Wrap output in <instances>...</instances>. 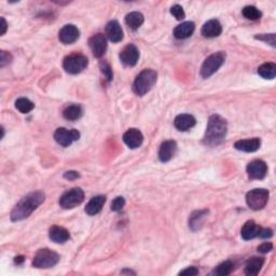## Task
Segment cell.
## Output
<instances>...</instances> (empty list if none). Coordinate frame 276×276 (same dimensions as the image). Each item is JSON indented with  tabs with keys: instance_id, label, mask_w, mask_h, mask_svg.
Wrapping results in <instances>:
<instances>
[{
	"instance_id": "obj_30",
	"label": "cell",
	"mask_w": 276,
	"mask_h": 276,
	"mask_svg": "<svg viewBox=\"0 0 276 276\" xmlns=\"http://www.w3.org/2000/svg\"><path fill=\"white\" fill-rule=\"evenodd\" d=\"M233 270H234V263L230 261V260H227V261L220 263L211 274L217 276H227L231 274Z\"/></svg>"
},
{
	"instance_id": "obj_28",
	"label": "cell",
	"mask_w": 276,
	"mask_h": 276,
	"mask_svg": "<svg viewBox=\"0 0 276 276\" xmlns=\"http://www.w3.org/2000/svg\"><path fill=\"white\" fill-rule=\"evenodd\" d=\"M258 75L263 79L272 80L276 76V65L274 63H264L258 68Z\"/></svg>"
},
{
	"instance_id": "obj_21",
	"label": "cell",
	"mask_w": 276,
	"mask_h": 276,
	"mask_svg": "<svg viewBox=\"0 0 276 276\" xmlns=\"http://www.w3.org/2000/svg\"><path fill=\"white\" fill-rule=\"evenodd\" d=\"M195 30V24L193 22H184L177 25L174 29V36L176 39H187L192 36Z\"/></svg>"
},
{
	"instance_id": "obj_36",
	"label": "cell",
	"mask_w": 276,
	"mask_h": 276,
	"mask_svg": "<svg viewBox=\"0 0 276 276\" xmlns=\"http://www.w3.org/2000/svg\"><path fill=\"white\" fill-rule=\"evenodd\" d=\"M254 38L258 40H261L264 42H268L272 46H275V34H264V35H259L256 36Z\"/></svg>"
},
{
	"instance_id": "obj_37",
	"label": "cell",
	"mask_w": 276,
	"mask_h": 276,
	"mask_svg": "<svg viewBox=\"0 0 276 276\" xmlns=\"http://www.w3.org/2000/svg\"><path fill=\"white\" fill-rule=\"evenodd\" d=\"M198 274H199V269L195 267H189L179 272V275H188V276H195Z\"/></svg>"
},
{
	"instance_id": "obj_11",
	"label": "cell",
	"mask_w": 276,
	"mask_h": 276,
	"mask_svg": "<svg viewBox=\"0 0 276 276\" xmlns=\"http://www.w3.org/2000/svg\"><path fill=\"white\" fill-rule=\"evenodd\" d=\"M247 175L251 179L261 180L268 174V165L262 160H253L247 165Z\"/></svg>"
},
{
	"instance_id": "obj_29",
	"label": "cell",
	"mask_w": 276,
	"mask_h": 276,
	"mask_svg": "<svg viewBox=\"0 0 276 276\" xmlns=\"http://www.w3.org/2000/svg\"><path fill=\"white\" fill-rule=\"evenodd\" d=\"M15 108H17L21 114H28L35 108V104L28 98L21 97L15 100Z\"/></svg>"
},
{
	"instance_id": "obj_15",
	"label": "cell",
	"mask_w": 276,
	"mask_h": 276,
	"mask_svg": "<svg viewBox=\"0 0 276 276\" xmlns=\"http://www.w3.org/2000/svg\"><path fill=\"white\" fill-rule=\"evenodd\" d=\"M177 152V144L174 140L164 141L159 150V159L163 163L171 161Z\"/></svg>"
},
{
	"instance_id": "obj_4",
	"label": "cell",
	"mask_w": 276,
	"mask_h": 276,
	"mask_svg": "<svg viewBox=\"0 0 276 276\" xmlns=\"http://www.w3.org/2000/svg\"><path fill=\"white\" fill-rule=\"evenodd\" d=\"M60 261V256L55 252L49 248L39 249L35 254L33 265L37 269H50L56 265Z\"/></svg>"
},
{
	"instance_id": "obj_39",
	"label": "cell",
	"mask_w": 276,
	"mask_h": 276,
	"mask_svg": "<svg viewBox=\"0 0 276 276\" xmlns=\"http://www.w3.org/2000/svg\"><path fill=\"white\" fill-rule=\"evenodd\" d=\"M273 249V244L272 243H263L258 247V252L261 253H267Z\"/></svg>"
},
{
	"instance_id": "obj_19",
	"label": "cell",
	"mask_w": 276,
	"mask_h": 276,
	"mask_svg": "<svg viewBox=\"0 0 276 276\" xmlns=\"http://www.w3.org/2000/svg\"><path fill=\"white\" fill-rule=\"evenodd\" d=\"M49 237L52 242L57 244H64L70 238V234H69V232L65 228L60 226H53L49 230Z\"/></svg>"
},
{
	"instance_id": "obj_14",
	"label": "cell",
	"mask_w": 276,
	"mask_h": 276,
	"mask_svg": "<svg viewBox=\"0 0 276 276\" xmlns=\"http://www.w3.org/2000/svg\"><path fill=\"white\" fill-rule=\"evenodd\" d=\"M123 141L131 149H137V148L141 146L142 141H144V135H142V133L139 130L130 129L124 133Z\"/></svg>"
},
{
	"instance_id": "obj_24",
	"label": "cell",
	"mask_w": 276,
	"mask_h": 276,
	"mask_svg": "<svg viewBox=\"0 0 276 276\" xmlns=\"http://www.w3.org/2000/svg\"><path fill=\"white\" fill-rule=\"evenodd\" d=\"M264 264V259L260 257H253L248 260L245 265V274L249 276L258 275Z\"/></svg>"
},
{
	"instance_id": "obj_12",
	"label": "cell",
	"mask_w": 276,
	"mask_h": 276,
	"mask_svg": "<svg viewBox=\"0 0 276 276\" xmlns=\"http://www.w3.org/2000/svg\"><path fill=\"white\" fill-rule=\"evenodd\" d=\"M89 46L95 57H102L107 50V39L105 35L96 34L89 39Z\"/></svg>"
},
{
	"instance_id": "obj_5",
	"label": "cell",
	"mask_w": 276,
	"mask_h": 276,
	"mask_svg": "<svg viewBox=\"0 0 276 276\" xmlns=\"http://www.w3.org/2000/svg\"><path fill=\"white\" fill-rule=\"evenodd\" d=\"M89 65V60L86 55L83 54H70L64 58L63 67L65 71L70 73V75H78L82 72Z\"/></svg>"
},
{
	"instance_id": "obj_8",
	"label": "cell",
	"mask_w": 276,
	"mask_h": 276,
	"mask_svg": "<svg viewBox=\"0 0 276 276\" xmlns=\"http://www.w3.org/2000/svg\"><path fill=\"white\" fill-rule=\"evenodd\" d=\"M84 200V192L80 188H73L64 193L60 199V205L64 209H72L80 205Z\"/></svg>"
},
{
	"instance_id": "obj_40",
	"label": "cell",
	"mask_w": 276,
	"mask_h": 276,
	"mask_svg": "<svg viewBox=\"0 0 276 276\" xmlns=\"http://www.w3.org/2000/svg\"><path fill=\"white\" fill-rule=\"evenodd\" d=\"M79 177H80V174L76 171H69L64 174V178L68 179V180H75V179H78Z\"/></svg>"
},
{
	"instance_id": "obj_32",
	"label": "cell",
	"mask_w": 276,
	"mask_h": 276,
	"mask_svg": "<svg viewBox=\"0 0 276 276\" xmlns=\"http://www.w3.org/2000/svg\"><path fill=\"white\" fill-rule=\"evenodd\" d=\"M125 205V199L123 196H116V198L111 202V210L120 211Z\"/></svg>"
},
{
	"instance_id": "obj_16",
	"label": "cell",
	"mask_w": 276,
	"mask_h": 276,
	"mask_svg": "<svg viewBox=\"0 0 276 276\" xmlns=\"http://www.w3.org/2000/svg\"><path fill=\"white\" fill-rule=\"evenodd\" d=\"M106 36L107 38L114 42V44H118L123 39V30H122L121 25L118 21H110V22L106 25Z\"/></svg>"
},
{
	"instance_id": "obj_1",
	"label": "cell",
	"mask_w": 276,
	"mask_h": 276,
	"mask_svg": "<svg viewBox=\"0 0 276 276\" xmlns=\"http://www.w3.org/2000/svg\"><path fill=\"white\" fill-rule=\"evenodd\" d=\"M46 200V194L41 191H36V192L28 193L25 195L23 199H21L19 203L13 207L11 211V220L12 221H21L34 213L38 207L44 203Z\"/></svg>"
},
{
	"instance_id": "obj_35",
	"label": "cell",
	"mask_w": 276,
	"mask_h": 276,
	"mask_svg": "<svg viewBox=\"0 0 276 276\" xmlns=\"http://www.w3.org/2000/svg\"><path fill=\"white\" fill-rule=\"evenodd\" d=\"M12 61V55L10 54L7 51H1L0 52V66L4 67L8 64L11 63Z\"/></svg>"
},
{
	"instance_id": "obj_6",
	"label": "cell",
	"mask_w": 276,
	"mask_h": 276,
	"mask_svg": "<svg viewBox=\"0 0 276 276\" xmlns=\"http://www.w3.org/2000/svg\"><path fill=\"white\" fill-rule=\"evenodd\" d=\"M226 61V54L224 52H217L209 55L204 61L203 65L201 67V76L204 79L209 78L214 75L218 69L224 65Z\"/></svg>"
},
{
	"instance_id": "obj_17",
	"label": "cell",
	"mask_w": 276,
	"mask_h": 276,
	"mask_svg": "<svg viewBox=\"0 0 276 276\" xmlns=\"http://www.w3.org/2000/svg\"><path fill=\"white\" fill-rule=\"evenodd\" d=\"M222 33V26L218 20H209L203 25L201 29V34L205 38H216Z\"/></svg>"
},
{
	"instance_id": "obj_27",
	"label": "cell",
	"mask_w": 276,
	"mask_h": 276,
	"mask_svg": "<svg viewBox=\"0 0 276 276\" xmlns=\"http://www.w3.org/2000/svg\"><path fill=\"white\" fill-rule=\"evenodd\" d=\"M144 15L140 12H131L129 14H126L125 17V23L129 27L133 30H136L140 27V26L144 24Z\"/></svg>"
},
{
	"instance_id": "obj_42",
	"label": "cell",
	"mask_w": 276,
	"mask_h": 276,
	"mask_svg": "<svg viewBox=\"0 0 276 276\" xmlns=\"http://www.w3.org/2000/svg\"><path fill=\"white\" fill-rule=\"evenodd\" d=\"M24 261H25V259L23 256H19V257L14 258V262L17 264H22Z\"/></svg>"
},
{
	"instance_id": "obj_18",
	"label": "cell",
	"mask_w": 276,
	"mask_h": 276,
	"mask_svg": "<svg viewBox=\"0 0 276 276\" xmlns=\"http://www.w3.org/2000/svg\"><path fill=\"white\" fill-rule=\"evenodd\" d=\"M196 124V120L193 115H188V114H182L178 115L174 120V125L178 131L185 132L189 131L190 129Z\"/></svg>"
},
{
	"instance_id": "obj_2",
	"label": "cell",
	"mask_w": 276,
	"mask_h": 276,
	"mask_svg": "<svg viewBox=\"0 0 276 276\" xmlns=\"http://www.w3.org/2000/svg\"><path fill=\"white\" fill-rule=\"evenodd\" d=\"M228 131L227 121L218 115L209 116L203 142L206 146L216 147L225 140Z\"/></svg>"
},
{
	"instance_id": "obj_3",
	"label": "cell",
	"mask_w": 276,
	"mask_h": 276,
	"mask_svg": "<svg viewBox=\"0 0 276 276\" xmlns=\"http://www.w3.org/2000/svg\"><path fill=\"white\" fill-rule=\"evenodd\" d=\"M158 79V73L152 69H145L135 79L133 83V91L138 96H144L155 86Z\"/></svg>"
},
{
	"instance_id": "obj_31",
	"label": "cell",
	"mask_w": 276,
	"mask_h": 276,
	"mask_svg": "<svg viewBox=\"0 0 276 276\" xmlns=\"http://www.w3.org/2000/svg\"><path fill=\"white\" fill-rule=\"evenodd\" d=\"M242 13L244 15V18H246L247 20L251 21H258L262 17L261 11L254 6H246L242 10Z\"/></svg>"
},
{
	"instance_id": "obj_20",
	"label": "cell",
	"mask_w": 276,
	"mask_h": 276,
	"mask_svg": "<svg viewBox=\"0 0 276 276\" xmlns=\"http://www.w3.org/2000/svg\"><path fill=\"white\" fill-rule=\"evenodd\" d=\"M260 145H261V141H260L259 138L254 137L251 138V139L237 140L234 144V148L236 150L244 152H254L259 149Z\"/></svg>"
},
{
	"instance_id": "obj_23",
	"label": "cell",
	"mask_w": 276,
	"mask_h": 276,
	"mask_svg": "<svg viewBox=\"0 0 276 276\" xmlns=\"http://www.w3.org/2000/svg\"><path fill=\"white\" fill-rule=\"evenodd\" d=\"M259 231H260V227L256 224V222L253 220H248L242 228L241 235L243 237V240L251 241L253 240V238L258 237Z\"/></svg>"
},
{
	"instance_id": "obj_9",
	"label": "cell",
	"mask_w": 276,
	"mask_h": 276,
	"mask_svg": "<svg viewBox=\"0 0 276 276\" xmlns=\"http://www.w3.org/2000/svg\"><path fill=\"white\" fill-rule=\"evenodd\" d=\"M80 133L77 130H67L65 127H60L54 133V139L62 147H69L73 141L79 140Z\"/></svg>"
},
{
	"instance_id": "obj_7",
	"label": "cell",
	"mask_w": 276,
	"mask_h": 276,
	"mask_svg": "<svg viewBox=\"0 0 276 276\" xmlns=\"http://www.w3.org/2000/svg\"><path fill=\"white\" fill-rule=\"evenodd\" d=\"M269 201V191L267 189H253L246 194V203L253 210H260L267 205Z\"/></svg>"
},
{
	"instance_id": "obj_26",
	"label": "cell",
	"mask_w": 276,
	"mask_h": 276,
	"mask_svg": "<svg viewBox=\"0 0 276 276\" xmlns=\"http://www.w3.org/2000/svg\"><path fill=\"white\" fill-rule=\"evenodd\" d=\"M83 110L80 105H69L64 109L63 116L68 121H77L82 116Z\"/></svg>"
},
{
	"instance_id": "obj_10",
	"label": "cell",
	"mask_w": 276,
	"mask_h": 276,
	"mask_svg": "<svg viewBox=\"0 0 276 276\" xmlns=\"http://www.w3.org/2000/svg\"><path fill=\"white\" fill-rule=\"evenodd\" d=\"M80 37V31L78 27L72 24H67L63 26L60 33H58V39L64 45H72Z\"/></svg>"
},
{
	"instance_id": "obj_25",
	"label": "cell",
	"mask_w": 276,
	"mask_h": 276,
	"mask_svg": "<svg viewBox=\"0 0 276 276\" xmlns=\"http://www.w3.org/2000/svg\"><path fill=\"white\" fill-rule=\"evenodd\" d=\"M207 210H195L191 214L189 218V227L192 231H198L201 229L202 224H203V220L205 219V217L207 216Z\"/></svg>"
},
{
	"instance_id": "obj_13",
	"label": "cell",
	"mask_w": 276,
	"mask_h": 276,
	"mask_svg": "<svg viewBox=\"0 0 276 276\" xmlns=\"http://www.w3.org/2000/svg\"><path fill=\"white\" fill-rule=\"evenodd\" d=\"M138 58H139V51H138L136 46L132 44L124 46V49L120 53V61L127 67L135 66Z\"/></svg>"
},
{
	"instance_id": "obj_22",
	"label": "cell",
	"mask_w": 276,
	"mask_h": 276,
	"mask_svg": "<svg viewBox=\"0 0 276 276\" xmlns=\"http://www.w3.org/2000/svg\"><path fill=\"white\" fill-rule=\"evenodd\" d=\"M105 203H106V196L104 195L94 196V198L90 200L84 210H86V213L89 216H95L100 213V210L103 209Z\"/></svg>"
},
{
	"instance_id": "obj_33",
	"label": "cell",
	"mask_w": 276,
	"mask_h": 276,
	"mask_svg": "<svg viewBox=\"0 0 276 276\" xmlns=\"http://www.w3.org/2000/svg\"><path fill=\"white\" fill-rule=\"evenodd\" d=\"M171 13L172 15H174V18H176V20L178 21H182L185 18V13L184 11V9L182 6H179V4H175L171 8Z\"/></svg>"
},
{
	"instance_id": "obj_38",
	"label": "cell",
	"mask_w": 276,
	"mask_h": 276,
	"mask_svg": "<svg viewBox=\"0 0 276 276\" xmlns=\"http://www.w3.org/2000/svg\"><path fill=\"white\" fill-rule=\"evenodd\" d=\"M273 236V230H271L270 228H260L258 237L261 238H270Z\"/></svg>"
},
{
	"instance_id": "obj_34",
	"label": "cell",
	"mask_w": 276,
	"mask_h": 276,
	"mask_svg": "<svg viewBox=\"0 0 276 276\" xmlns=\"http://www.w3.org/2000/svg\"><path fill=\"white\" fill-rule=\"evenodd\" d=\"M100 69H102V72L104 73V76L108 81L113 80V70H111V68L107 63L100 62Z\"/></svg>"
},
{
	"instance_id": "obj_41",
	"label": "cell",
	"mask_w": 276,
	"mask_h": 276,
	"mask_svg": "<svg viewBox=\"0 0 276 276\" xmlns=\"http://www.w3.org/2000/svg\"><path fill=\"white\" fill-rule=\"evenodd\" d=\"M7 28H8V24L6 22V20H4L3 18H1V36H3L4 34H6Z\"/></svg>"
}]
</instances>
